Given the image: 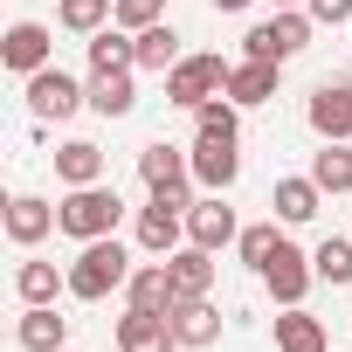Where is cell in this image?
Segmentation results:
<instances>
[{
  "label": "cell",
  "instance_id": "e575fe53",
  "mask_svg": "<svg viewBox=\"0 0 352 352\" xmlns=\"http://www.w3.org/2000/svg\"><path fill=\"white\" fill-rule=\"evenodd\" d=\"M270 8H304V0H270Z\"/></svg>",
  "mask_w": 352,
  "mask_h": 352
},
{
  "label": "cell",
  "instance_id": "2e32d148",
  "mask_svg": "<svg viewBox=\"0 0 352 352\" xmlns=\"http://www.w3.org/2000/svg\"><path fill=\"white\" fill-rule=\"evenodd\" d=\"M42 235H56V201L14 194V201H8V242H14V249H35Z\"/></svg>",
  "mask_w": 352,
  "mask_h": 352
},
{
  "label": "cell",
  "instance_id": "9a60e30c",
  "mask_svg": "<svg viewBox=\"0 0 352 352\" xmlns=\"http://www.w3.org/2000/svg\"><path fill=\"white\" fill-rule=\"evenodd\" d=\"M173 338H180V352H208L221 338V311L208 297H180L173 304Z\"/></svg>",
  "mask_w": 352,
  "mask_h": 352
},
{
  "label": "cell",
  "instance_id": "7c38bea8",
  "mask_svg": "<svg viewBox=\"0 0 352 352\" xmlns=\"http://www.w3.org/2000/svg\"><path fill=\"white\" fill-rule=\"evenodd\" d=\"M304 118H311L318 138H352V83H345V76H338V83H318L311 104H304Z\"/></svg>",
  "mask_w": 352,
  "mask_h": 352
},
{
  "label": "cell",
  "instance_id": "30bf717a",
  "mask_svg": "<svg viewBox=\"0 0 352 352\" xmlns=\"http://www.w3.org/2000/svg\"><path fill=\"white\" fill-rule=\"evenodd\" d=\"M311 283H318V270H311V256H304L297 242H283V249L270 256V270H263V290H270L276 304H304Z\"/></svg>",
  "mask_w": 352,
  "mask_h": 352
},
{
  "label": "cell",
  "instance_id": "4fadbf2b",
  "mask_svg": "<svg viewBox=\"0 0 352 352\" xmlns=\"http://www.w3.org/2000/svg\"><path fill=\"white\" fill-rule=\"evenodd\" d=\"M138 180H145L152 194H166V187H194V159H187L180 145H166V138H152V145L138 152Z\"/></svg>",
  "mask_w": 352,
  "mask_h": 352
},
{
  "label": "cell",
  "instance_id": "d6986e66",
  "mask_svg": "<svg viewBox=\"0 0 352 352\" xmlns=\"http://www.w3.org/2000/svg\"><path fill=\"white\" fill-rule=\"evenodd\" d=\"M56 180H63V187H97V180H104V145H97V138L56 145Z\"/></svg>",
  "mask_w": 352,
  "mask_h": 352
},
{
  "label": "cell",
  "instance_id": "1f68e13d",
  "mask_svg": "<svg viewBox=\"0 0 352 352\" xmlns=\"http://www.w3.org/2000/svg\"><path fill=\"white\" fill-rule=\"evenodd\" d=\"M111 21L138 35V28H152V21H166V0H118V14H111Z\"/></svg>",
  "mask_w": 352,
  "mask_h": 352
},
{
  "label": "cell",
  "instance_id": "e0dca14e",
  "mask_svg": "<svg viewBox=\"0 0 352 352\" xmlns=\"http://www.w3.org/2000/svg\"><path fill=\"white\" fill-rule=\"evenodd\" d=\"M138 104V69H90V111L97 118H131Z\"/></svg>",
  "mask_w": 352,
  "mask_h": 352
},
{
  "label": "cell",
  "instance_id": "52a82bcc",
  "mask_svg": "<svg viewBox=\"0 0 352 352\" xmlns=\"http://www.w3.org/2000/svg\"><path fill=\"white\" fill-rule=\"evenodd\" d=\"M131 242L145 249V256H173V249H187V214L173 208V201H145L138 208V221H131Z\"/></svg>",
  "mask_w": 352,
  "mask_h": 352
},
{
  "label": "cell",
  "instance_id": "8992f818",
  "mask_svg": "<svg viewBox=\"0 0 352 352\" xmlns=\"http://www.w3.org/2000/svg\"><path fill=\"white\" fill-rule=\"evenodd\" d=\"M187 159H194V187L201 194H228L235 180H242V152H235V138H194L187 145Z\"/></svg>",
  "mask_w": 352,
  "mask_h": 352
},
{
  "label": "cell",
  "instance_id": "4316f807",
  "mask_svg": "<svg viewBox=\"0 0 352 352\" xmlns=\"http://www.w3.org/2000/svg\"><path fill=\"white\" fill-rule=\"evenodd\" d=\"M311 180L324 194H352V152H345V138H324V152H311Z\"/></svg>",
  "mask_w": 352,
  "mask_h": 352
},
{
  "label": "cell",
  "instance_id": "44dd1931",
  "mask_svg": "<svg viewBox=\"0 0 352 352\" xmlns=\"http://www.w3.org/2000/svg\"><path fill=\"white\" fill-rule=\"evenodd\" d=\"M276 352H331V338L304 304H283L276 311Z\"/></svg>",
  "mask_w": 352,
  "mask_h": 352
},
{
  "label": "cell",
  "instance_id": "277c9868",
  "mask_svg": "<svg viewBox=\"0 0 352 352\" xmlns=\"http://www.w3.org/2000/svg\"><path fill=\"white\" fill-rule=\"evenodd\" d=\"M228 76H235V63H221V56H180L166 69V104L201 111L208 97H228Z\"/></svg>",
  "mask_w": 352,
  "mask_h": 352
},
{
  "label": "cell",
  "instance_id": "f1b7e54d",
  "mask_svg": "<svg viewBox=\"0 0 352 352\" xmlns=\"http://www.w3.org/2000/svg\"><path fill=\"white\" fill-rule=\"evenodd\" d=\"M111 14H118V0H56V21L69 35H97V28H111Z\"/></svg>",
  "mask_w": 352,
  "mask_h": 352
},
{
  "label": "cell",
  "instance_id": "6da1fadb",
  "mask_svg": "<svg viewBox=\"0 0 352 352\" xmlns=\"http://www.w3.org/2000/svg\"><path fill=\"white\" fill-rule=\"evenodd\" d=\"M131 249L118 242V235H97V242H83L76 249V263H69V297H83V304H104V297H118L124 283H131Z\"/></svg>",
  "mask_w": 352,
  "mask_h": 352
},
{
  "label": "cell",
  "instance_id": "ac0fdd59",
  "mask_svg": "<svg viewBox=\"0 0 352 352\" xmlns=\"http://www.w3.org/2000/svg\"><path fill=\"white\" fill-rule=\"evenodd\" d=\"M276 83H283V63H256V56H242L235 76H228V97H235L242 111H256V104L276 97Z\"/></svg>",
  "mask_w": 352,
  "mask_h": 352
},
{
  "label": "cell",
  "instance_id": "7a4b0ae2",
  "mask_svg": "<svg viewBox=\"0 0 352 352\" xmlns=\"http://www.w3.org/2000/svg\"><path fill=\"white\" fill-rule=\"evenodd\" d=\"M118 221H124V201H118V187H69L63 201H56V228L69 235V242H97V235H118Z\"/></svg>",
  "mask_w": 352,
  "mask_h": 352
},
{
  "label": "cell",
  "instance_id": "d590c367",
  "mask_svg": "<svg viewBox=\"0 0 352 352\" xmlns=\"http://www.w3.org/2000/svg\"><path fill=\"white\" fill-rule=\"evenodd\" d=\"M63 352H69V345H63Z\"/></svg>",
  "mask_w": 352,
  "mask_h": 352
},
{
  "label": "cell",
  "instance_id": "5b68a950",
  "mask_svg": "<svg viewBox=\"0 0 352 352\" xmlns=\"http://www.w3.org/2000/svg\"><path fill=\"white\" fill-rule=\"evenodd\" d=\"M83 104H90V83H76L63 63H49V69L28 76V111H35L42 124H63V118H76Z\"/></svg>",
  "mask_w": 352,
  "mask_h": 352
},
{
  "label": "cell",
  "instance_id": "484cf974",
  "mask_svg": "<svg viewBox=\"0 0 352 352\" xmlns=\"http://www.w3.org/2000/svg\"><path fill=\"white\" fill-rule=\"evenodd\" d=\"M14 290H21V304H56V290H69V270H56V263H21L14 270Z\"/></svg>",
  "mask_w": 352,
  "mask_h": 352
},
{
  "label": "cell",
  "instance_id": "603a6c76",
  "mask_svg": "<svg viewBox=\"0 0 352 352\" xmlns=\"http://www.w3.org/2000/svg\"><path fill=\"white\" fill-rule=\"evenodd\" d=\"M21 345L28 352H63L69 345V318H56V304H28L21 311Z\"/></svg>",
  "mask_w": 352,
  "mask_h": 352
},
{
  "label": "cell",
  "instance_id": "d6a6232c",
  "mask_svg": "<svg viewBox=\"0 0 352 352\" xmlns=\"http://www.w3.org/2000/svg\"><path fill=\"white\" fill-rule=\"evenodd\" d=\"M304 14H311L318 28H345V21H352V0H304Z\"/></svg>",
  "mask_w": 352,
  "mask_h": 352
},
{
  "label": "cell",
  "instance_id": "f546056e",
  "mask_svg": "<svg viewBox=\"0 0 352 352\" xmlns=\"http://www.w3.org/2000/svg\"><path fill=\"white\" fill-rule=\"evenodd\" d=\"M235 249H242V263L263 276V270H270V256L283 249V221H256V228H242V235H235Z\"/></svg>",
  "mask_w": 352,
  "mask_h": 352
},
{
  "label": "cell",
  "instance_id": "d4e9b609",
  "mask_svg": "<svg viewBox=\"0 0 352 352\" xmlns=\"http://www.w3.org/2000/svg\"><path fill=\"white\" fill-rule=\"evenodd\" d=\"M173 63H180V28H173V21H152V28H138V69L166 76Z\"/></svg>",
  "mask_w": 352,
  "mask_h": 352
},
{
  "label": "cell",
  "instance_id": "4dcf8cb0",
  "mask_svg": "<svg viewBox=\"0 0 352 352\" xmlns=\"http://www.w3.org/2000/svg\"><path fill=\"white\" fill-rule=\"evenodd\" d=\"M194 124H201L208 138H242V104H235V97H208V104L194 111Z\"/></svg>",
  "mask_w": 352,
  "mask_h": 352
},
{
  "label": "cell",
  "instance_id": "cb8c5ba5",
  "mask_svg": "<svg viewBox=\"0 0 352 352\" xmlns=\"http://www.w3.org/2000/svg\"><path fill=\"white\" fill-rule=\"evenodd\" d=\"M90 69H138V35L131 28H97L90 35Z\"/></svg>",
  "mask_w": 352,
  "mask_h": 352
},
{
  "label": "cell",
  "instance_id": "8fae6325",
  "mask_svg": "<svg viewBox=\"0 0 352 352\" xmlns=\"http://www.w3.org/2000/svg\"><path fill=\"white\" fill-rule=\"evenodd\" d=\"M173 304H180V290H173L166 256L138 263V270H131V283H124V311H166V318H173Z\"/></svg>",
  "mask_w": 352,
  "mask_h": 352
},
{
  "label": "cell",
  "instance_id": "9c48e42d",
  "mask_svg": "<svg viewBox=\"0 0 352 352\" xmlns=\"http://www.w3.org/2000/svg\"><path fill=\"white\" fill-rule=\"evenodd\" d=\"M235 235H242V221H235V208H228L221 194H201V201L187 208V242H194V249H214V256H221Z\"/></svg>",
  "mask_w": 352,
  "mask_h": 352
},
{
  "label": "cell",
  "instance_id": "5bb4252c",
  "mask_svg": "<svg viewBox=\"0 0 352 352\" xmlns=\"http://www.w3.org/2000/svg\"><path fill=\"white\" fill-rule=\"evenodd\" d=\"M118 352H180L166 311H124L118 318Z\"/></svg>",
  "mask_w": 352,
  "mask_h": 352
},
{
  "label": "cell",
  "instance_id": "83f0119b",
  "mask_svg": "<svg viewBox=\"0 0 352 352\" xmlns=\"http://www.w3.org/2000/svg\"><path fill=\"white\" fill-rule=\"evenodd\" d=\"M311 270H318V283L345 290V283H352V235H324V242L311 249Z\"/></svg>",
  "mask_w": 352,
  "mask_h": 352
},
{
  "label": "cell",
  "instance_id": "836d02e7",
  "mask_svg": "<svg viewBox=\"0 0 352 352\" xmlns=\"http://www.w3.org/2000/svg\"><path fill=\"white\" fill-rule=\"evenodd\" d=\"M208 8H214V14H242V8H249V0H208Z\"/></svg>",
  "mask_w": 352,
  "mask_h": 352
},
{
  "label": "cell",
  "instance_id": "ffe728a7",
  "mask_svg": "<svg viewBox=\"0 0 352 352\" xmlns=\"http://www.w3.org/2000/svg\"><path fill=\"white\" fill-rule=\"evenodd\" d=\"M318 201H324V187L311 180V173H297V180H276V194H270V208H276L283 228H304V221L318 214Z\"/></svg>",
  "mask_w": 352,
  "mask_h": 352
},
{
  "label": "cell",
  "instance_id": "7402d4cb",
  "mask_svg": "<svg viewBox=\"0 0 352 352\" xmlns=\"http://www.w3.org/2000/svg\"><path fill=\"white\" fill-rule=\"evenodd\" d=\"M166 270H173V290H180V297H208L214 290V249H173L166 256Z\"/></svg>",
  "mask_w": 352,
  "mask_h": 352
},
{
  "label": "cell",
  "instance_id": "3957f363",
  "mask_svg": "<svg viewBox=\"0 0 352 352\" xmlns=\"http://www.w3.org/2000/svg\"><path fill=\"white\" fill-rule=\"evenodd\" d=\"M311 14L304 8H276L270 21H256L249 35H242V56H256V63H290V56H304L311 49Z\"/></svg>",
  "mask_w": 352,
  "mask_h": 352
},
{
  "label": "cell",
  "instance_id": "ba28073f",
  "mask_svg": "<svg viewBox=\"0 0 352 352\" xmlns=\"http://www.w3.org/2000/svg\"><path fill=\"white\" fill-rule=\"evenodd\" d=\"M0 63H8V69L28 83L35 69H49V63H56V35H49L42 21H14L8 35H0Z\"/></svg>",
  "mask_w": 352,
  "mask_h": 352
}]
</instances>
